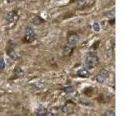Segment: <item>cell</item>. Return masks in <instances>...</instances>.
Returning <instances> with one entry per match:
<instances>
[{
	"label": "cell",
	"mask_w": 124,
	"mask_h": 116,
	"mask_svg": "<svg viewBox=\"0 0 124 116\" xmlns=\"http://www.w3.org/2000/svg\"><path fill=\"white\" fill-rule=\"evenodd\" d=\"M6 67V63L2 58H0V72L2 71Z\"/></svg>",
	"instance_id": "obj_13"
},
{
	"label": "cell",
	"mask_w": 124,
	"mask_h": 116,
	"mask_svg": "<svg viewBox=\"0 0 124 116\" xmlns=\"http://www.w3.org/2000/svg\"><path fill=\"white\" fill-rule=\"evenodd\" d=\"M57 1H60V0H57Z\"/></svg>",
	"instance_id": "obj_20"
},
{
	"label": "cell",
	"mask_w": 124,
	"mask_h": 116,
	"mask_svg": "<svg viewBox=\"0 0 124 116\" xmlns=\"http://www.w3.org/2000/svg\"><path fill=\"white\" fill-rule=\"evenodd\" d=\"M46 114H47V110L43 106H40L36 111V115L37 116H45Z\"/></svg>",
	"instance_id": "obj_7"
},
{
	"label": "cell",
	"mask_w": 124,
	"mask_h": 116,
	"mask_svg": "<svg viewBox=\"0 0 124 116\" xmlns=\"http://www.w3.org/2000/svg\"><path fill=\"white\" fill-rule=\"evenodd\" d=\"M79 40V36H78V34L75 33H71L68 34V43L69 46H74L75 45Z\"/></svg>",
	"instance_id": "obj_4"
},
{
	"label": "cell",
	"mask_w": 124,
	"mask_h": 116,
	"mask_svg": "<svg viewBox=\"0 0 124 116\" xmlns=\"http://www.w3.org/2000/svg\"><path fill=\"white\" fill-rule=\"evenodd\" d=\"M23 71H22V69L20 67H16L15 70H14V74L16 75V77H19V78H20L23 76Z\"/></svg>",
	"instance_id": "obj_9"
},
{
	"label": "cell",
	"mask_w": 124,
	"mask_h": 116,
	"mask_svg": "<svg viewBox=\"0 0 124 116\" xmlns=\"http://www.w3.org/2000/svg\"><path fill=\"white\" fill-rule=\"evenodd\" d=\"M64 91L66 93V94H71V92L74 91V88L72 86H68V87H65L64 88Z\"/></svg>",
	"instance_id": "obj_12"
},
{
	"label": "cell",
	"mask_w": 124,
	"mask_h": 116,
	"mask_svg": "<svg viewBox=\"0 0 124 116\" xmlns=\"http://www.w3.org/2000/svg\"><path fill=\"white\" fill-rule=\"evenodd\" d=\"M35 40V33L34 30L31 27H27L25 30L24 41L26 43H31Z\"/></svg>",
	"instance_id": "obj_2"
},
{
	"label": "cell",
	"mask_w": 124,
	"mask_h": 116,
	"mask_svg": "<svg viewBox=\"0 0 124 116\" xmlns=\"http://www.w3.org/2000/svg\"><path fill=\"white\" fill-rule=\"evenodd\" d=\"M42 22H43V19H41V18L39 17V16L36 17L33 19V23H34V24H36V25H39Z\"/></svg>",
	"instance_id": "obj_15"
},
{
	"label": "cell",
	"mask_w": 124,
	"mask_h": 116,
	"mask_svg": "<svg viewBox=\"0 0 124 116\" xmlns=\"http://www.w3.org/2000/svg\"><path fill=\"white\" fill-rule=\"evenodd\" d=\"M77 75L79 77H82V78H88L90 76V73L87 69H80L77 71Z\"/></svg>",
	"instance_id": "obj_6"
},
{
	"label": "cell",
	"mask_w": 124,
	"mask_h": 116,
	"mask_svg": "<svg viewBox=\"0 0 124 116\" xmlns=\"http://www.w3.org/2000/svg\"><path fill=\"white\" fill-rule=\"evenodd\" d=\"M108 75H109V73H108L107 70H102L95 76V80L99 84H103L108 77Z\"/></svg>",
	"instance_id": "obj_3"
},
{
	"label": "cell",
	"mask_w": 124,
	"mask_h": 116,
	"mask_svg": "<svg viewBox=\"0 0 124 116\" xmlns=\"http://www.w3.org/2000/svg\"><path fill=\"white\" fill-rule=\"evenodd\" d=\"M6 20L8 22H13L17 19V15L14 11L9 12V13H8L6 14Z\"/></svg>",
	"instance_id": "obj_5"
},
{
	"label": "cell",
	"mask_w": 124,
	"mask_h": 116,
	"mask_svg": "<svg viewBox=\"0 0 124 116\" xmlns=\"http://www.w3.org/2000/svg\"><path fill=\"white\" fill-rule=\"evenodd\" d=\"M61 111H62V112H63V113H64V114L68 113V111H69V108H68V106L67 105V104H65V105H64L63 107H62Z\"/></svg>",
	"instance_id": "obj_17"
},
{
	"label": "cell",
	"mask_w": 124,
	"mask_h": 116,
	"mask_svg": "<svg viewBox=\"0 0 124 116\" xmlns=\"http://www.w3.org/2000/svg\"><path fill=\"white\" fill-rule=\"evenodd\" d=\"M106 116H116V113H115V111L112 109V110H108L106 111Z\"/></svg>",
	"instance_id": "obj_16"
},
{
	"label": "cell",
	"mask_w": 124,
	"mask_h": 116,
	"mask_svg": "<svg viewBox=\"0 0 124 116\" xmlns=\"http://www.w3.org/2000/svg\"><path fill=\"white\" fill-rule=\"evenodd\" d=\"M64 55L69 57L71 55V53H73V48L71 47V46H66L64 48Z\"/></svg>",
	"instance_id": "obj_8"
},
{
	"label": "cell",
	"mask_w": 124,
	"mask_h": 116,
	"mask_svg": "<svg viewBox=\"0 0 124 116\" xmlns=\"http://www.w3.org/2000/svg\"><path fill=\"white\" fill-rule=\"evenodd\" d=\"M106 17H108V19H114L115 18V11L113 10L112 12H108V13L106 15Z\"/></svg>",
	"instance_id": "obj_14"
},
{
	"label": "cell",
	"mask_w": 124,
	"mask_h": 116,
	"mask_svg": "<svg viewBox=\"0 0 124 116\" xmlns=\"http://www.w3.org/2000/svg\"><path fill=\"white\" fill-rule=\"evenodd\" d=\"M92 29H94V31H95V32H99V31L101 30L100 24L99 22H94L92 25Z\"/></svg>",
	"instance_id": "obj_10"
},
{
	"label": "cell",
	"mask_w": 124,
	"mask_h": 116,
	"mask_svg": "<svg viewBox=\"0 0 124 116\" xmlns=\"http://www.w3.org/2000/svg\"><path fill=\"white\" fill-rule=\"evenodd\" d=\"M99 64V59L96 55L93 53H89L87 56L85 62V67L87 70H92L96 67Z\"/></svg>",
	"instance_id": "obj_1"
},
{
	"label": "cell",
	"mask_w": 124,
	"mask_h": 116,
	"mask_svg": "<svg viewBox=\"0 0 124 116\" xmlns=\"http://www.w3.org/2000/svg\"><path fill=\"white\" fill-rule=\"evenodd\" d=\"M45 116H57V115H55V114H54V113H47L46 114Z\"/></svg>",
	"instance_id": "obj_19"
},
{
	"label": "cell",
	"mask_w": 124,
	"mask_h": 116,
	"mask_svg": "<svg viewBox=\"0 0 124 116\" xmlns=\"http://www.w3.org/2000/svg\"><path fill=\"white\" fill-rule=\"evenodd\" d=\"M7 53H8V55H9L11 58H13V59H16V58L18 57H17V54L14 52L13 50H10Z\"/></svg>",
	"instance_id": "obj_11"
},
{
	"label": "cell",
	"mask_w": 124,
	"mask_h": 116,
	"mask_svg": "<svg viewBox=\"0 0 124 116\" xmlns=\"http://www.w3.org/2000/svg\"><path fill=\"white\" fill-rule=\"evenodd\" d=\"M77 2L79 6H81L85 2V0H77Z\"/></svg>",
	"instance_id": "obj_18"
}]
</instances>
